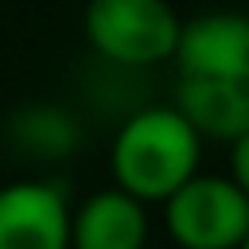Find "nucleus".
<instances>
[{
	"label": "nucleus",
	"instance_id": "1",
	"mask_svg": "<svg viewBox=\"0 0 249 249\" xmlns=\"http://www.w3.org/2000/svg\"><path fill=\"white\" fill-rule=\"evenodd\" d=\"M175 109L206 140L249 132V16L202 12L175 43Z\"/></svg>",
	"mask_w": 249,
	"mask_h": 249
},
{
	"label": "nucleus",
	"instance_id": "2",
	"mask_svg": "<svg viewBox=\"0 0 249 249\" xmlns=\"http://www.w3.org/2000/svg\"><path fill=\"white\" fill-rule=\"evenodd\" d=\"M198 160L202 136L175 105L132 113L109 148L113 187L140 202H163L198 171Z\"/></svg>",
	"mask_w": 249,
	"mask_h": 249
},
{
	"label": "nucleus",
	"instance_id": "3",
	"mask_svg": "<svg viewBox=\"0 0 249 249\" xmlns=\"http://www.w3.org/2000/svg\"><path fill=\"white\" fill-rule=\"evenodd\" d=\"M82 23L89 47L128 70L167 62L183 31V19L167 0H89Z\"/></svg>",
	"mask_w": 249,
	"mask_h": 249
},
{
	"label": "nucleus",
	"instance_id": "4",
	"mask_svg": "<svg viewBox=\"0 0 249 249\" xmlns=\"http://www.w3.org/2000/svg\"><path fill=\"white\" fill-rule=\"evenodd\" d=\"M163 226L179 249H237L249 233V195L230 175L195 171L163 198Z\"/></svg>",
	"mask_w": 249,
	"mask_h": 249
},
{
	"label": "nucleus",
	"instance_id": "5",
	"mask_svg": "<svg viewBox=\"0 0 249 249\" xmlns=\"http://www.w3.org/2000/svg\"><path fill=\"white\" fill-rule=\"evenodd\" d=\"M0 249H70V206L54 183L0 187Z\"/></svg>",
	"mask_w": 249,
	"mask_h": 249
},
{
	"label": "nucleus",
	"instance_id": "6",
	"mask_svg": "<svg viewBox=\"0 0 249 249\" xmlns=\"http://www.w3.org/2000/svg\"><path fill=\"white\" fill-rule=\"evenodd\" d=\"M148 241V202L121 187L89 195L70 214V249H144Z\"/></svg>",
	"mask_w": 249,
	"mask_h": 249
},
{
	"label": "nucleus",
	"instance_id": "7",
	"mask_svg": "<svg viewBox=\"0 0 249 249\" xmlns=\"http://www.w3.org/2000/svg\"><path fill=\"white\" fill-rule=\"evenodd\" d=\"M230 179L249 195V132L230 140Z\"/></svg>",
	"mask_w": 249,
	"mask_h": 249
},
{
	"label": "nucleus",
	"instance_id": "8",
	"mask_svg": "<svg viewBox=\"0 0 249 249\" xmlns=\"http://www.w3.org/2000/svg\"><path fill=\"white\" fill-rule=\"evenodd\" d=\"M237 249H249V233H245V237H241V245H237Z\"/></svg>",
	"mask_w": 249,
	"mask_h": 249
}]
</instances>
